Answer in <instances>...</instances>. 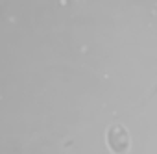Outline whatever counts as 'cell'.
<instances>
[{"mask_svg":"<svg viewBox=\"0 0 157 154\" xmlns=\"http://www.w3.org/2000/svg\"><path fill=\"white\" fill-rule=\"evenodd\" d=\"M107 143H109V147L115 150V152H122V150H126L128 148V132L122 128V126H113L109 132H107Z\"/></svg>","mask_w":157,"mask_h":154,"instance_id":"obj_1","label":"cell"}]
</instances>
